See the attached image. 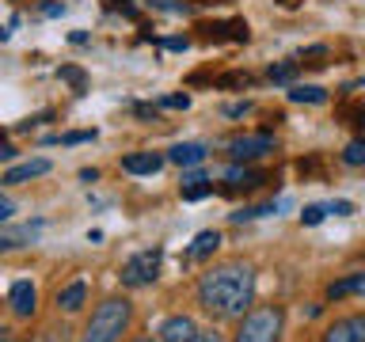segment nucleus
I'll return each instance as SVG.
<instances>
[{
  "instance_id": "obj_35",
  "label": "nucleus",
  "mask_w": 365,
  "mask_h": 342,
  "mask_svg": "<svg viewBox=\"0 0 365 342\" xmlns=\"http://www.w3.org/2000/svg\"><path fill=\"white\" fill-rule=\"evenodd\" d=\"M42 11H46V16H61V11H65V4H57V0H46V4H42Z\"/></svg>"
},
{
  "instance_id": "obj_7",
  "label": "nucleus",
  "mask_w": 365,
  "mask_h": 342,
  "mask_svg": "<svg viewBox=\"0 0 365 342\" xmlns=\"http://www.w3.org/2000/svg\"><path fill=\"white\" fill-rule=\"evenodd\" d=\"M38 301V293H34V285L27 278H19V281H11V289H8V308H11V316L16 319H31L34 316V304Z\"/></svg>"
},
{
  "instance_id": "obj_9",
  "label": "nucleus",
  "mask_w": 365,
  "mask_h": 342,
  "mask_svg": "<svg viewBox=\"0 0 365 342\" xmlns=\"http://www.w3.org/2000/svg\"><path fill=\"white\" fill-rule=\"evenodd\" d=\"M205 38H213V42H221V38H228V42H247L251 38V27H247V19H225V23H202L198 27Z\"/></svg>"
},
{
  "instance_id": "obj_31",
  "label": "nucleus",
  "mask_w": 365,
  "mask_h": 342,
  "mask_svg": "<svg viewBox=\"0 0 365 342\" xmlns=\"http://www.w3.org/2000/svg\"><path fill=\"white\" fill-rule=\"evenodd\" d=\"M194 342H225V335H221V331H213V327H205V331L194 335Z\"/></svg>"
},
{
  "instance_id": "obj_43",
  "label": "nucleus",
  "mask_w": 365,
  "mask_h": 342,
  "mask_svg": "<svg viewBox=\"0 0 365 342\" xmlns=\"http://www.w3.org/2000/svg\"><path fill=\"white\" fill-rule=\"evenodd\" d=\"M361 122H365V110H361Z\"/></svg>"
},
{
  "instance_id": "obj_27",
  "label": "nucleus",
  "mask_w": 365,
  "mask_h": 342,
  "mask_svg": "<svg viewBox=\"0 0 365 342\" xmlns=\"http://www.w3.org/2000/svg\"><path fill=\"white\" fill-rule=\"evenodd\" d=\"M160 107H175V110H187L190 107V95L182 91V95H164L160 99Z\"/></svg>"
},
{
  "instance_id": "obj_5",
  "label": "nucleus",
  "mask_w": 365,
  "mask_h": 342,
  "mask_svg": "<svg viewBox=\"0 0 365 342\" xmlns=\"http://www.w3.org/2000/svg\"><path fill=\"white\" fill-rule=\"evenodd\" d=\"M274 145H278V141H274L270 130H262V133H244V137H232V141H228V156H232L236 164H251V160L270 156Z\"/></svg>"
},
{
  "instance_id": "obj_24",
  "label": "nucleus",
  "mask_w": 365,
  "mask_h": 342,
  "mask_svg": "<svg viewBox=\"0 0 365 342\" xmlns=\"http://www.w3.org/2000/svg\"><path fill=\"white\" fill-rule=\"evenodd\" d=\"M84 141H96V130H76V133L57 137V145H84Z\"/></svg>"
},
{
  "instance_id": "obj_32",
  "label": "nucleus",
  "mask_w": 365,
  "mask_h": 342,
  "mask_svg": "<svg viewBox=\"0 0 365 342\" xmlns=\"http://www.w3.org/2000/svg\"><path fill=\"white\" fill-rule=\"evenodd\" d=\"M247 110H251V103H228V107H225L228 118H240V114H247Z\"/></svg>"
},
{
  "instance_id": "obj_4",
  "label": "nucleus",
  "mask_w": 365,
  "mask_h": 342,
  "mask_svg": "<svg viewBox=\"0 0 365 342\" xmlns=\"http://www.w3.org/2000/svg\"><path fill=\"white\" fill-rule=\"evenodd\" d=\"M160 262H164V251L160 247H145V251H137V255L125 259V266H122V285L125 289H145V285H153L160 278Z\"/></svg>"
},
{
  "instance_id": "obj_34",
  "label": "nucleus",
  "mask_w": 365,
  "mask_h": 342,
  "mask_svg": "<svg viewBox=\"0 0 365 342\" xmlns=\"http://www.w3.org/2000/svg\"><path fill=\"white\" fill-rule=\"evenodd\" d=\"M0 160H4V164H11V160H16V145H11V141L0 145Z\"/></svg>"
},
{
  "instance_id": "obj_3",
  "label": "nucleus",
  "mask_w": 365,
  "mask_h": 342,
  "mask_svg": "<svg viewBox=\"0 0 365 342\" xmlns=\"http://www.w3.org/2000/svg\"><path fill=\"white\" fill-rule=\"evenodd\" d=\"M285 327V308L282 304H259L240 319L232 342H278Z\"/></svg>"
},
{
  "instance_id": "obj_6",
  "label": "nucleus",
  "mask_w": 365,
  "mask_h": 342,
  "mask_svg": "<svg viewBox=\"0 0 365 342\" xmlns=\"http://www.w3.org/2000/svg\"><path fill=\"white\" fill-rule=\"evenodd\" d=\"M262 182H270V175L267 171H255V167H240V164H232L225 171V194H240V190H255V187H262Z\"/></svg>"
},
{
  "instance_id": "obj_17",
  "label": "nucleus",
  "mask_w": 365,
  "mask_h": 342,
  "mask_svg": "<svg viewBox=\"0 0 365 342\" xmlns=\"http://www.w3.org/2000/svg\"><path fill=\"white\" fill-rule=\"evenodd\" d=\"M217 247H221V232H217V228H205V232L194 236V244H190V259H210Z\"/></svg>"
},
{
  "instance_id": "obj_40",
  "label": "nucleus",
  "mask_w": 365,
  "mask_h": 342,
  "mask_svg": "<svg viewBox=\"0 0 365 342\" xmlns=\"http://www.w3.org/2000/svg\"><path fill=\"white\" fill-rule=\"evenodd\" d=\"M198 4H221V0H198Z\"/></svg>"
},
{
  "instance_id": "obj_10",
  "label": "nucleus",
  "mask_w": 365,
  "mask_h": 342,
  "mask_svg": "<svg viewBox=\"0 0 365 342\" xmlns=\"http://www.w3.org/2000/svg\"><path fill=\"white\" fill-rule=\"evenodd\" d=\"M164 164H168V156H160V152H125L122 156L125 175H156Z\"/></svg>"
},
{
  "instance_id": "obj_12",
  "label": "nucleus",
  "mask_w": 365,
  "mask_h": 342,
  "mask_svg": "<svg viewBox=\"0 0 365 342\" xmlns=\"http://www.w3.org/2000/svg\"><path fill=\"white\" fill-rule=\"evenodd\" d=\"M53 164L46 156H38V160H27V164H16V167H8L4 171V187H19V182H31V179H38V175H46V171H50Z\"/></svg>"
},
{
  "instance_id": "obj_26",
  "label": "nucleus",
  "mask_w": 365,
  "mask_h": 342,
  "mask_svg": "<svg viewBox=\"0 0 365 342\" xmlns=\"http://www.w3.org/2000/svg\"><path fill=\"white\" fill-rule=\"evenodd\" d=\"M319 57H327V46H312V50H304L301 61H304V65H312V68H319V65H324Z\"/></svg>"
},
{
  "instance_id": "obj_28",
  "label": "nucleus",
  "mask_w": 365,
  "mask_h": 342,
  "mask_svg": "<svg viewBox=\"0 0 365 342\" xmlns=\"http://www.w3.org/2000/svg\"><path fill=\"white\" fill-rule=\"evenodd\" d=\"M160 46H164V50H187L190 38H182V34H171V38H160Z\"/></svg>"
},
{
  "instance_id": "obj_20",
  "label": "nucleus",
  "mask_w": 365,
  "mask_h": 342,
  "mask_svg": "<svg viewBox=\"0 0 365 342\" xmlns=\"http://www.w3.org/2000/svg\"><path fill=\"white\" fill-rule=\"evenodd\" d=\"M342 164L346 167H365V137H358V141H350L346 148H342Z\"/></svg>"
},
{
  "instance_id": "obj_41",
  "label": "nucleus",
  "mask_w": 365,
  "mask_h": 342,
  "mask_svg": "<svg viewBox=\"0 0 365 342\" xmlns=\"http://www.w3.org/2000/svg\"><path fill=\"white\" fill-rule=\"evenodd\" d=\"M133 342H156V338H133Z\"/></svg>"
},
{
  "instance_id": "obj_33",
  "label": "nucleus",
  "mask_w": 365,
  "mask_h": 342,
  "mask_svg": "<svg viewBox=\"0 0 365 342\" xmlns=\"http://www.w3.org/2000/svg\"><path fill=\"white\" fill-rule=\"evenodd\" d=\"M16 217V205H11V198H0V221H11Z\"/></svg>"
},
{
  "instance_id": "obj_11",
  "label": "nucleus",
  "mask_w": 365,
  "mask_h": 342,
  "mask_svg": "<svg viewBox=\"0 0 365 342\" xmlns=\"http://www.w3.org/2000/svg\"><path fill=\"white\" fill-rule=\"evenodd\" d=\"M160 342H194V335H198V327H194L190 316H168L164 323H160Z\"/></svg>"
},
{
  "instance_id": "obj_16",
  "label": "nucleus",
  "mask_w": 365,
  "mask_h": 342,
  "mask_svg": "<svg viewBox=\"0 0 365 342\" xmlns=\"http://www.w3.org/2000/svg\"><path fill=\"white\" fill-rule=\"evenodd\" d=\"M168 160H171V164H179V167H194V164H202V160H205V145L182 141L175 148H168Z\"/></svg>"
},
{
  "instance_id": "obj_2",
  "label": "nucleus",
  "mask_w": 365,
  "mask_h": 342,
  "mask_svg": "<svg viewBox=\"0 0 365 342\" xmlns=\"http://www.w3.org/2000/svg\"><path fill=\"white\" fill-rule=\"evenodd\" d=\"M130 319H133V304L125 296H107L84 323L80 342H118L125 335V327H130Z\"/></svg>"
},
{
  "instance_id": "obj_25",
  "label": "nucleus",
  "mask_w": 365,
  "mask_h": 342,
  "mask_svg": "<svg viewBox=\"0 0 365 342\" xmlns=\"http://www.w3.org/2000/svg\"><path fill=\"white\" fill-rule=\"evenodd\" d=\"M331 209H327V205H304V213H301V221L308 224V228H312V224H319V221H324V217H327Z\"/></svg>"
},
{
  "instance_id": "obj_39",
  "label": "nucleus",
  "mask_w": 365,
  "mask_h": 342,
  "mask_svg": "<svg viewBox=\"0 0 365 342\" xmlns=\"http://www.w3.org/2000/svg\"><path fill=\"white\" fill-rule=\"evenodd\" d=\"M80 179H84V182H96L99 171H96V167H84V171H80Z\"/></svg>"
},
{
  "instance_id": "obj_30",
  "label": "nucleus",
  "mask_w": 365,
  "mask_h": 342,
  "mask_svg": "<svg viewBox=\"0 0 365 342\" xmlns=\"http://www.w3.org/2000/svg\"><path fill=\"white\" fill-rule=\"evenodd\" d=\"M110 8H114V11H122L125 19H137V8L130 4V0H110Z\"/></svg>"
},
{
  "instance_id": "obj_15",
  "label": "nucleus",
  "mask_w": 365,
  "mask_h": 342,
  "mask_svg": "<svg viewBox=\"0 0 365 342\" xmlns=\"http://www.w3.org/2000/svg\"><path fill=\"white\" fill-rule=\"evenodd\" d=\"M84 301H88V281H84V278L68 281L65 289L57 293V308H61V312H80V308H84Z\"/></svg>"
},
{
  "instance_id": "obj_19",
  "label": "nucleus",
  "mask_w": 365,
  "mask_h": 342,
  "mask_svg": "<svg viewBox=\"0 0 365 342\" xmlns=\"http://www.w3.org/2000/svg\"><path fill=\"white\" fill-rule=\"evenodd\" d=\"M217 187L210 179H198V182H182L179 187V194H182V202H202V198H210Z\"/></svg>"
},
{
  "instance_id": "obj_37",
  "label": "nucleus",
  "mask_w": 365,
  "mask_h": 342,
  "mask_svg": "<svg viewBox=\"0 0 365 342\" xmlns=\"http://www.w3.org/2000/svg\"><path fill=\"white\" fill-rule=\"evenodd\" d=\"M137 114H141V118H156V107H148V103H137V107H133Z\"/></svg>"
},
{
  "instance_id": "obj_13",
  "label": "nucleus",
  "mask_w": 365,
  "mask_h": 342,
  "mask_svg": "<svg viewBox=\"0 0 365 342\" xmlns=\"http://www.w3.org/2000/svg\"><path fill=\"white\" fill-rule=\"evenodd\" d=\"M42 224L46 221H31V224H16V228H4V232H0V247L4 251H16V247H23V244H34V239H38V232H42Z\"/></svg>"
},
{
  "instance_id": "obj_36",
  "label": "nucleus",
  "mask_w": 365,
  "mask_h": 342,
  "mask_svg": "<svg viewBox=\"0 0 365 342\" xmlns=\"http://www.w3.org/2000/svg\"><path fill=\"white\" fill-rule=\"evenodd\" d=\"M57 335H65V331H42V335H34L31 342H57Z\"/></svg>"
},
{
  "instance_id": "obj_14",
  "label": "nucleus",
  "mask_w": 365,
  "mask_h": 342,
  "mask_svg": "<svg viewBox=\"0 0 365 342\" xmlns=\"http://www.w3.org/2000/svg\"><path fill=\"white\" fill-rule=\"evenodd\" d=\"M346 296H365V274H346L327 285V301H346Z\"/></svg>"
},
{
  "instance_id": "obj_8",
  "label": "nucleus",
  "mask_w": 365,
  "mask_h": 342,
  "mask_svg": "<svg viewBox=\"0 0 365 342\" xmlns=\"http://www.w3.org/2000/svg\"><path fill=\"white\" fill-rule=\"evenodd\" d=\"M324 342H365V312L342 316L324 331Z\"/></svg>"
},
{
  "instance_id": "obj_22",
  "label": "nucleus",
  "mask_w": 365,
  "mask_h": 342,
  "mask_svg": "<svg viewBox=\"0 0 365 342\" xmlns=\"http://www.w3.org/2000/svg\"><path fill=\"white\" fill-rule=\"evenodd\" d=\"M57 76H61L65 84H73L76 91L88 88V76H84V68H80V65H61V68H57Z\"/></svg>"
},
{
  "instance_id": "obj_18",
  "label": "nucleus",
  "mask_w": 365,
  "mask_h": 342,
  "mask_svg": "<svg viewBox=\"0 0 365 342\" xmlns=\"http://www.w3.org/2000/svg\"><path fill=\"white\" fill-rule=\"evenodd\" d=\"M285 95H289V103H327V91L324 88H316V84H289V91H285Z\"/></svg>"
},
{
  "instance_id": "obj_42",
  "label": "nucleus",
  "mask_w": 365,
  "mask_h": 342,
  "mask_svg": "<svg viewBox=\"0 0 365 342\" xmlns=\"http://www.w3.org/2000/svg\"><path fill=\"white\" fill-rule=\"evenodd\" d=\"M282 4H297V0H282Z\"/></svg>"
},
{
  "instance_id": "obj_29",
  "label": "nucleus",
  "mask_w": 365,
  "mask_h": 342,
  "mask_svg": "<svg viewBox=\"0 0 365 342\" xmlns=\"http://www.w3.org/2000/svg\"><path fill=\"white\" fill-rule=\"evenodd\" d=\"M327 209L335 213V217H350V213H354V202H346V198H339V202H331Z\"/></svg>"
},
{
  "instance_id": "obj_23",
  "label": "nucleus",
  "mask_w": 365,
  "mask_h": 342,
  "mask_svg": "<svg viewBox=\"0 0 365 342\" xmlns=\"http://www.w3.org/2000/svg\"><path fill=\"white\" fill-rule=\"evenodd\" d=\"M247 84H251L247 73H225V76H217V88H247Z\"/></svg>"
},
{
  "instance_id": "obj_21",
  "label": "nucleus",
  "mask_w": 365,
  "mask_h": 342,
  "mask_svg": "<svg viewBox=\"0 0 365 342\" xmlns=\"http://www.w3.org/2000/svg\"><path fill=\"white\" fill-rule=\"evenodd\" d=\"M301 73V61H282V65H270V80L274 84H293V76Z\"/></svg>"
},
{
  "instance_id": "obj_38",
  "label": "nucleus",
  "mask_w": 365,
  "mask_h": 342,
  "mask_svg": "<svg viewBox=\"0 0 365 342\" xmlns=\"http://www.w3.org/2000/svg\"><path fill=\"white\" fill-rule=\"evenodd\" d=\"M68 42H73V46H84L88 34H84V31H73V34H68Z\"/></svg>"
},
{
  "instance_id": "obj_1",
  "label": "nucleus",
  "mask_w": 365,
  "mask_h": 342,
  "mask_svg": "<svg viewBox=\"0 0 365 342\" xmlns=\"http://www.w3.org/2000/svg\"><path fill=\"white\" fill-rule=\"evenodd\" d=\"M255 301V270L247 262H221L198 278V304L213 319H244Z\"/></svg>"
}]
</instances>
